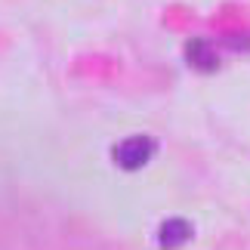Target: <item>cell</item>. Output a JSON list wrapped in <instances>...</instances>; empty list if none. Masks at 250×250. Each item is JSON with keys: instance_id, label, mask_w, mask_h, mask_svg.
<instances>
[{"instance_id": "cell-2", "label": "cell", "mask_w": 250, "mask_h": 250, "mask_svg": "<svg viewBox=\"0 0 250 250\" xmlns=\"http://www.w3.org/2000/svg\"><path fill=\"white\" fill-rule=\"evenodd\" d=\"M186 62L198 71H216L219 68V53L207 37H191L186 43Z\"/></svg>"}, {"instance_id": "cell-1", "label": "cell", "mask_w": 250, "mask_h": 250, "mask_svg": "<svg viewBox=\"0 0 250 250\" xmlns=\"http://www.w3.org/2000/svg\"><path fill=\"white\" fill-rule=\"evenodd\" d=\"M155 151H158V142L151 136H127L114 146L111 155H114V164L121 170H139L155 158Z\"/></svg>"}, {"instance_id": "cell-3", "label": "cell", "mask_w": 250, "mask_h": 250, "mask_svg": "<svg viewBox=\"0 0 250 250\" xmlns=\"http://www.w3.org/2000/svg\"><path fill=\"white\" fill-rule=\"evenodd\" d=\"M188 238H191V226L186 219H167L158 232V244L164 250H173V247H182Z\"/></svg>"}]
</instances>
